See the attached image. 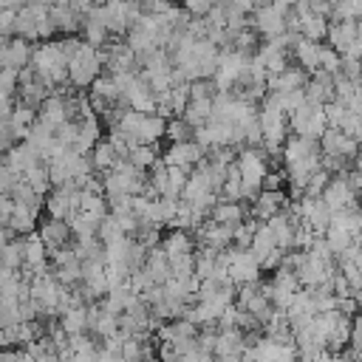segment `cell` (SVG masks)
I'll use <instances>...</instances> for the list:
<instances>
[{
    "mask_svg": "<svg viewBox=\"0 0 362 362\" xmlns=\"http://www.w3.org/2000/svg\"><path fill=\"white\" fill-rule=\"evenodd\" d=\"M235 164H238V173H240V184H243V198L255 201L263 189V178L269 173V156L263 147H243L238 156H235Z\"/></svg>",
    "mask_w": 362,
    "mask_h": 362,
    "instance_id": "cell-1",
    "label": "cell"
},
{
    "mask_svg": "<svg viewBox=\"0 0 362 362\" xmlns=\"http://www.w3.org/2000/svg\"><path fill=\"white\" fill-rule=\"evenodd\" d=\"M257 124H260V136H263V150L266 156H277L283 153V144L288 139V116L280 113L277 107L260 102L257 107Z\"/></svg>",
    "mask_w": 362,
    "mask_h": 362,
    "instance_id": "cell-2",
    "label": "cell"
},
{
    "mask_svg": "<svg viewBox=\"0 0 362 362\" xmlns=\"http://www.w3.org/2000/svg\"><path fill=\"white\" fill-rule=\"evenodd\" d=\"M102 74V57L99 48H90L88 42H79L76 54L68 59V85L82 90L90 88L96 82V76Z\"/></svg>",
    "mask_w": 362,
    "mask_h": 362,
    "instance_id": "cell-3",
    "label": "cell"
},
{
    "mask_svg": "<svg viewBox=\"0 0 362 362\" xmlns=\"http://www.w3.org/2000/svg\"><path fill=\"white\" fill-rule=\"evenodd\" d=\"M291 11V3H255L252 11V28L257 37H263V42L277 40L280 34H286V14Z\"/></svg>",
    "mask_w": 362,
    "mask_h": 362,
    "instance_id": "cell-4",
    "label": "cell"
},
{
    "mask_svg": "<svg viewBox=\"0 0 362 362\" xmlns=\"http://www.w3.org/2000/svg\"><path fill=\"white\" fill-rule=\"evenodd\" d=\"M325 105H314V102H305L300 105L291 116H288V133L291 136H300V139H311V141H320V136L325 133Z\"/></svg>",
    "mask_w": 362,
    "mask_h": 362,
    "instance_id": "cell-5",
    "label": "cell"
},
{
    "mask_svg": "<svg viewBox=\"0 0 362 362\" xmlns=\"http://www.w3.org/2000/svg\"><path fill=\"white\" fill-rule=\"evenodd\" d=\"M226 257V272H229V280L235 283V288L240 286H255L260 283V263L255 260V255L249 249H226L223 252Z\"/></svg>",
    "mask_w": 362,
    "mask_h": 362,
    "instance_id": "cell-6",
    "label": "cell"
},
{
    "mask_svg": "<svg viewBox=\"0 0 362 362\" xmlns=\"http://www.w3.org/2000/svg\"><path fill=\"white\" fill-rule=\"evenodd\" d=\"M79 195H82V189L76 184H65V187L51 189L42 198L45 215L48 218H57V221H71V215L79 209Z\"/></svg>",
    "mask_w": 362,
    "mask_h": 362,
    "instance_id": "cell-7",
    "label": "cell"
},
{
    "mask_svg": "<svg viewBox=\"0 0 362 362\" xmlns=\"http://www.w3.org/2000/svg\"><path fill=\"white\" fill-rule=\"evenodd\" d=\"M51 11V3H23L17 8V20H14V37L25 40V42H37V25L40 20H45Z\"/></svg>",
    "mask_w": 362,
    "mask_h": 362,
    "instance_id": "cell-8",
    "label": "cell"
},
{
    "mask_svg": "<svg viewBox=\"0 0 362 362\" xmlns=\"http://www.w3.org/2000/svg\"><path fill=\"white\" fill-rule=\"evenodd\" d=\"M204 158H206V150L198 147L192 139H189V141H178V144H170V147L164 150V156H161V161H164L167 167H181V170H189V173H192Z\"/></svg>",
    "mask_w": 362,
    "mask_h": 362,
    "instance_id": "cell-9",
    "label": "cell"
},
{
    "mask_svg": "<svg viewBox=\"0 0 362 362\" xmlns=\"http://www.w3.org/2000/svg\"><path fill=\"white\" fill-rule=\"evenodd\" d=\"M345 175H348V173H342V175H331L328 187H325L322 195H320L322 204L331 209V215H334V212H342V209H354V206H359V204H356V192L348 187Z\"/></svg>",
    "mask_w": 362,
    "mask_h": 362,
    "instance_id": "cell-10",
    "label": "cell"
},
{
    "mask_svg": "<svg viewBox=\"0 0 362 362\" xmlns=\"http://www.w3.org/2000/svg\"><path fill=\"white\" fill-rule=\"evenodd\" d=\"M31 51H34L31 42H25L20 37H8L0 45V68L3 71H14V74L25 71L31 65Z\"/></svg>",
    "mask_w": 362,
    "mask_h": 362,
    "instance_id": "cell-11",
    "label": "cell"
},
{
    "mask_svg": "<svg viewBox=\"0 0 362 362\" xmlns=\"http://www.w3.org/2000/svg\"><path fill=\"white\" fill-rule=\"evenodd\" d=\"M266 226H269V232H272L277 249H283V252H291V249H294V232H297V226H300V218H297L288 206H286L283 212H277L274 218H269Z\"/></svg>",
    "mask_w": 362,
    "mask_h": 362,
    "instance_id": "cell-12",
    "label": "cell"
},
{
    "mask_svg": "<svg viewBox=\"0 0 362 362\" xmlns=\"http://www.w3.org/2000/svg\"><path fill=\"white\" fill-rule=\"evenodd\" d=\"M232 226H221V223H204L192 232L195 238V246H204V249H212V252H226L232 249Z\"/></svg>",
    "mask_w": 362,
    "mask_h": 362,
    "instance_id": "cell-13",
    "label": "cell"
},
{
    "mask_svg": "<svg viewBox=\"0 0 362 362\" xmlns=\"http://www.w3.org/2000/svg\"><path fill=\"white\" fill-rule=\"evenodd\" d=\"M317 144H320L322 156H337V158H345V161H351L359 150V144L354 139H348L342 130H331V127H325V133L320 136Z\"/></svg>",
    "mask_w": 362,
    "mask_h": 362,
    "instance_id": "cell-14",
    "label": "cell"
},
{
    "mask_svg": "<svg viewBox=\"0 0 362 362\" xmlns=\"http://www.w3.org/2000/svg\"><path fill=\"white\" fill-rule=\"evenodd\" d=\"M37 235L45 243V249H62V246H71L74 243V235H71L68 221H57V218H48V215L37 223Z\"/></svg>",
    "mask_w": 362,
    "mask_h": 362,
    "instance_id": "cell-15",
    "label": "cell"
},
{
    "mask_svg": "<svg viewBox=\"0 0 362 362\" xmlns=\"http://www.w3.org/2000/svg\"><path fill=\"white\" fill-rule=\"evenodd\" d=\"M40 209H42V204H14L11 218H8V223H6V226H8L17 238H25V235L37 232Z\"/></svg>",
    "mask_w": 362,
    "mask_h": 362,
    "instance_id": "cell-16",
    "label": "cell"
},
{
    "mask_svg": "<svg viewBox=\"0 0 362 362\" xmlns=\"http://www.w3.org/2000/svg\"><path fill=\"white\" fill-rule=\"evenodd\" d=\"M305 85H308V74L303 68L288 65L286 71L266 79V93H294V90H303Z\"/></svg>",
    "mask_w": 362,
    "mask_h": 362,
    "instance_id": "cell-17",
    "label": "cell"
},
{
    "mask_svg": "<svg viewBox=\"0 0 362 362\" xmlns=\"http://www.w3.org/2000/svg\"><path fill=\"white\" fill-rule=\"evenodd\" d=\"M255 59L263 65L266 76H274V74H280V71H286V68H288V51H286L283 45H277L274 40L260 42V45H257V51H255Z\"/></svg>",
    "mask_w": 362,
    "mask_h": 362,
    "instance_id": "cell-18",
    "label": "cell"
},
{
    "mask_svg": "<svg viewBox=\"0 0 362 362\" xmlns=\"http://www.w3.org/2000/svg\"><path fill=\"white\" fill-rule=\"evenodd\" d=\"M286 206H288V195L286 192H266V189H260V195L252 201V221L266 223L269 218H274Z\"/></svg>",
    "mask_w": 362,
    "mask_h": 362,
    "instance_id": "cell-19",
    "label": "cell"
},
{
    "mask_svg": "<svg viewBox=\"0 0 362 362\" xmlns=\"http://www.w3.org/2000/svg\"><path fill=\"white\" fill-rule=\"evenodd\" d=\"M48 17H51L54 28L62 31V34H68V37H76V31H82V23H85V17L76 14L74 3H51Z\"/></svg>",
    "mask_w": 362,
    "mask_h": 362,
    "instance_id": "cell-20",
    "label": "cell"
},
{
    "mask_svg": "<svg viewBox=\"0 0 362 362\" xmlns=\"http://www.w3.org/2000/svg\"><path fill=\"white\" fill-rule=\"evenodd\" d=\"M37 122H42V124L51 127V130H57L59 124H65V122H68V102H65V93H51V96L40 105Z\"/></svg>",
    "mask_w": 362,
    "mask_h": 362,
    "instance_id": "cell-21",
    "label": "cell"
},
{
    "mask_svg": "<svg viewBox=\"0 0 362 362\" xmlns=\"http://www.w3.org/2000/svg\"><path fill=\"white\" fill-rule=\"evenodd\" d=\"M303 90H305V102L328 105V102H334V76L325 71H314Z\"/></svg>",
    "mask_w": 362,
    "mask_h": 362,
    "instance_id": "cell-22",
    "label": "cell"
},
{
    "mask_svg": "<svg viewBox=\"0 0 362 362\" xmlns=\"http://www.w3.org/2000/svg\"><path fill=\"white\" fill-rule=\"evenodd\" d=\"M3 164H6L11 173L23 175L28 167H34V164H42V161H40V153H37L31 144L20 141V144H14L8 153H3Z\"/></svg>",
    "mask_w": 362,
    "mask_h": 362,
    "instance_id": "cell-23",
    "label": "cell"
},
{
    "mask_svg": "<svg viewBox=\"0 0 362 362\" xmlns=\"http://www.w3.org/2000/svg\"><path fill=\"white\" fill-rule=\"evenodd\" d=\"M328 45L342 57L354 42H356V23L342 20V23H328Z\"/></svg>",
    "mask_w": 362,
    "mask_h": 362,
    "instance_id": "cell-24",
    "label": "cell"
},
{
    "mask_svg": "<svg viewBox=\"0 0 362 362\" xmlns=\"http://www.w3.org/2000/svg\"><path fill=\"white\" fill-rule=\"evenodd\" d=\"M206 221L235 229L238 223L246 221V209H243V204H232V201H221V198H218V204L209 209V218H206Z\"/></svg>",
    "mask_w": 362,
    "mask_h": 362,
    "instance_id": "cell-25",
    "label": "cell"
},
{
    "mask_svg": "<svg viewBox=\"0 0 362 362\" xmlns=\"http://www.w3.org/2000/svg\"><path fill=\"white\" fill-rule=\"evenodd\" d=\"M161 252L167 255V260L173 257H181V255H192L195 252V238L189 232H178V229H170L164 238H161Z\"/></svg>",
    "mask_w": 362,
    "mask_h": 362,
    "instance_id": "cell-26",
    "label": "cell"
},
{
    "mask_svg": "<svg viewBox=\"0 0 362 362\" xmlns=\"http://www.w3.org/2000/svg\"><path fill=\"white\" fill-rule=\"evenodd\" d=\"M141 269H144V274L150 277L153 286H164V283L170 280V260H167V255L161 252V246H156V249L147 252V260H144Z\"/></svg>",
    "mask_w": 362,
    "mask_h": 362,
    "instance_id": "cell-27",
    "label": "cell"
},
{
    "mask_svg": "<svg viewBox=\"0 0 362 362\" xmlns=\"http://www.w3.org/2000/svg\"><path fill=\"white\" fill-rule=\"evenodd\" d=\"M320 45H322V42H308V40L300 37V42L291 48L297 68H303L308 76H311L314 71H320Z\"/></svg>",
    "mask_w": 362,
    "mask_h": 362,
    "instance_id": "cell-28",
    "label": "cell"
},
{
    "mask_svg": "<svg viewBox=\"0 0 362 362\" xmlns=\"http://www.w3.org/2000/svg\"><path fill=\"white\" fill-rule=\"evenodd\" d=\"M45 263H48V249H45V243L40 240V235H37V232L25 235V238H23V266L40 269V266H45Z\"/></svg>",
    "mask_w": 362,
    "mask_h": 362,
    "instance_id": "cell-29",
    "label": "cell"
},
{
    "mask_svg": "<svg viewBox=\"0 0 362 362\" xmlns=\"http://www.w3.org/2000/svg\"><path fill=\"white\" fill-rule=\"evenodd\" d=\"M119 161H122V158L113 153V147L107 144V139H99V141H96V147L90 150V167H93V173H96V175L110 173Z\"/></svg>",
    "mask_w": 362,
    "mask_h": 362,
    "instance_id": "cell-30",
    "label": "cell"
},
{
    "mask_svg": "<svg viewBox=\"0 0 362 362\" xmlns=\"http://www.w3.org/2000/svg\"><path fill=\"white\" fill-rule=\"evenodd\" d=\"M331 226L345 229V232L359 243V240H362V209H359V206H354V209L334 212V215H331Z\"/></svg>",
    "mask_w": 362,
    "mask_h": 362,
    "instance_id": "cell-31",
    "label": "cell"
},
{
    "mask_svg": "<svg viewBox=\"0 0 362 362\" xmlns=\"http://www.w3.org/2000/svg\"><path fill=\"white\" fill-rule=\"evenodd\" d=\"M59 328H62L68 337H76V334H88V305H79V308H68V311L59 317Z\"/></svg>",
    "mask_w": 362,
    "mask_h": 362,
    "instance_id": "cell-32",
    "label": "cell"
},
{
    "mask_svg": "<svg viewBox=\"0 0 362 362\" xmlns=\"http://www.w3.org/2000/svg\"><path fill=\"white\" fill-rule=\"evenodd\" d=\"M274 249H277V243H274V238H272L269 226H266V223H257V229H255V235H252V243H249V252H252V255H255V260L260 263V260H263V257H269Z\"/></svg>",
    "mask_w": 362,
    "mask_h": 362,
    "instance_id": "cell-33",
    "label": "cell"
},
{
    "mask_svg": "<svg viewBox=\"0 0 362 362\" xmlns=\"http://www.w3.org/2000/svg\"><path fill=\"white\" fill-rule=\"evenodd\" d=\"M300 37L308 40V42H322L328 37V20L325 17H305L300 20Z\"/></svg>",
    "mask_w": 362,
    "mask_h": 362,
    "instance_id": "cell-34",
    "label": "cell"
},
{
    "mask_svg": "<svg viewBox=\"0 0 362 362\" xmlns=\"http://www.w3.org/2000/svg\"><path fill=\"white\" fill-rule=\"evenodd\" d=\"M23 178L28 181V187H31L40 198H45V195L51 192V178H48V167H45V164H34V167H28V170L23 173Z\"/></svg>",
    "mask_w": 362,
    "mask_h": 362,
    "instance_id": "cell-35",
    "label": "cell"
},
{
    "mask_svg": "<svg viewBox=\"0 0 362 362\" xmlns=\"http://www.w3.org/2000/svg\"><path fill=\"white\" fill-rule=\"evenodd\" d=\"M322 240H325V246L331 249V255H334V260H337V255H342L351 243H356L345 229H339V226H328L325 232H322Z\"/></svg>",
    "mask_w": 362,
    "mask_h": 362,
    "instance_id": "cell-36",
    "label": "cell"
},
{
    "mask_svg": "<svg viewBox=\"0 0 362 362\" xmlns=\"http://www.w3.org/2000/svg\"><path fill=\"white\" fill-rule=\"evenodd\" d=\"M0 266H6L11 272L23 269V238H14L11 243L0 246Z\"/></svg>",
    "mask_w": 362,
    "mask_h": 362,
    "instance_id": "cell-37",
    "label": "cell"
},
{
    "mask_svg": "<svg viewBox=\"0 0 362 362\" xmlns=\"http://www.w3.org/2000/svg\"><path fill=\"white\" fill-rule=\"evenodd\" d=\"M342 20H362V0H342V3H334V11H331V20L328 23H342Z\"/></svg>",
    "mask_w": 362,
    "mask_h": 362,
    "instance_id": "cell-38",
    "label": "cell"
},
{
    "mask_svg": "<svg viewBox=\"0 0 362 362\" xmlns=\"http://www.w3.org/2000/svg\"><path fill=\"white\" fill-rule=\"evenodd\" d=\"M124 161H130L136 170L147 173V170L158 161V150H156V147H144V144H139V147H133V150H130V156H127Z\"/></svg>",
    "mask_w": 362,
    "mask_h": 362,
    "instance_id": "cell-39",
    "label": "cell"
},
{
    "mask_svg": "<svg viewBox=\"0 0 362 362\" xmlns=\"http://www.w3.org/2000/svg\"><path fill=\"white\" fill-rule=\"evenodd\" d=\"M96 238H99V243H102V246H107V243H116V240H122V238H127V235H124V232H122V226L113 221V215H107V218L99 223Z\"/></svg>",
    "mask_w": 362,
    "mask_h": 362,
    "instance_id": "cell-40",
    "label": "cell"
},
{
    "mask_svg": "<svg viewBox=\"0 0 362 362\" xmlns=\"http://www.w3.org/2000/svg\"><path fill=\"white\" fill-rule=\"evenodd\" d=\"M130 274H133V272H130L124 263H105V277H107V288H110V291L127 286Z\"/></svg>",
    "mask_w": 362,
    "mask_h": 362,
    "instance_id": "cell-41",
    "label": "cell"
},
{
    "mask_svg": "<svg viewBox=\"0 0 362 362\" xmlns=\"http://www.w3.org/2000/svg\"><path fill=\"white\" fill-rule=\"evenodd\" d=\"M8 198H11L14 204H42V198L28 187V181H25V178H20V181L8 189Z\"/></svg>",
    "mask_w": 362,
    "mask_h": 362,
    "instance_id": "cell-42",
    "label": "cell"
},
{
    "mask_svg": "<svg viewBox=\"0 0 362 362\" xmlns=\"http://www.w3.org/2000/svg\"><path fill=\"white\" fill-rule=\"evenodd\" d=\"M255 229H257V221H249V218H246L243 223H238L235 232H232V246H235V249H249Z\"/></svg>",
    "mask_w": 362,
    "mask_h": 362,
    "instance_id": "cell-43",
    "label": "cell"
},
{
    "mask_svg": "<svg viewBox=\"0 0 362 362\" xmlns=\"http://www.w3.org/2000/svg\"><path fill=\"white\" fill-rule=\"evenodd\" d=\"M164 136H167L173 144H178V141H189V139H192V127H189L184 119H170Z\"/></svg>",
    "mask_w": 362,
    "mask_h": 362,
    "instance_id": "cell-44",
    "label": "cell"
},
{
    "mask_svg": "<svg viewBox=\"0 0 362 362\" xmlns=\"http://www.w3.org/2000/svg\"><path fill=\"white\" fill-rule=\"evenodd\" d=\"M195 274V257L192 255H181L170 260V277H192Z\"/></svg>",
    "mask_w": 362,
    "mask_h": 362,
    "instance_id": "cell-45",
    "label": "cell"
},
{
    "mask_svg": "<svg viewBox=\"0 0 362 362\" xmlns=\"http://www.w3.org/2000/svg\"><path fill=\"white\" fill-rule=\"evenodd\" d=\"M339 54L331 48V45H320V71H325V74H339Z\"/></svg>",
    "mask_w": 362,
    "mask_h": 362,
    "instance_id": "cell-46",
    "label": "cell"
},
{
    "mask_svg": "<svg viewBox=\"0 0 362 362\" xmlns=\"http://www.w3.org/2000/svg\"><path fill=\"white\" fill-rule=\"evenodd\" d=\"M339 76L351 79L354 85H362V62L359 59H351V57H342L339 59Z\"/></svg>",
    "mask_w": 362,
    "mask_h": 362,
    "instance_id": "cell-47",
    "label": "cell"
},
{
    "mask_svg": "<svg viewBox=\"0 0 362 362\" xmlns=\"http://www.w3.org/2000/svg\"><path fill=\"white\" fill-rule=\"evenodd\" d=\"M107 144L113 147V153H116L122 161H124V158L130 156V150H133V147H130V141H127L116 127H110V130H107Z\"/></svg>",
    "mask_w": 362,
    "mask_h": 362,
    "instance_id": "cell-48",
    "label": "cell"
},
{
    "mask_svg": "<svg viewBox=\"0 0 362 362\" xmlns=\"http://www.w3.org/2000/svg\"><path fill=\"white\" fill-rule=\"evenodd\" d=\"M345 116H348V107H342V105H337V102H328V105H325V124H328L331 130H339V124L345 122Z\"/></svg>",
    "mask_w": 362,
    "mask_h": 362,
    "instance_id": "cell-49",
    "label": "cell"
},
{
    "mask_svg": "<svg viewBox=\"0 0 362 362\" xmlns=\"http://www.w3.org/2000/svg\"><path fill=\"white\" fill-rule=\"evenodd\" d=\"M20 8V6H17ZM17 8H6L0 11V37H14V20H17Z\"/></svg>",
    "mask_w": 362,
    "mask_h": 362,
    "instance_id": "cell-50",
    "label": "cell"
},
{
    "mask_svg": "<svg viewBox=\"0 0 362 362\" xmlns=\"http://www.w3.org/2000/svg\"><path fill=\"white\" fill-rule=\"evenodd\" d=\"M127 286H130V291H133V294H141V291H147L153 283H150V277L144 274V269H139V272H133V274H130Z\"/></svg>",
    "mask_w": 362,
    "mask_h": 362,
    "instance_id": "cell-51",
    "label": "cell"
},
{
    "mask_svg": "<svg viewBox=\"0 0 362 362\" xmlns=\"http://www.w3.org/2000/svg\"><path fill=\"white\" fill-rule=\"evenodd\" d=\"M11 209H14V201H11L8 195H0V226H6V223H8Z\"/></svg>",
    "mask_w": 362,
    "mask_h": 362,
    "instance_id": "cell-52",
    "label": "cell"
},
{
    "mask_svg": "<svg viewBox=\"0 0 362 362\" xmlns=\"http://www.w3.org/2000/svg\"><path fill=\"white\" fill-rule=\"evenodd\" d=\"M14 274H17V272H11V269H6V266H0V288H3L6 283H11V280H14Z\"/></svg>",
    "mask_w": 362,
    "mask_h": 362,
    "instance_id": "cell-53",
    "label": "cell"
},
{
    "mask_svg": "<svg viewBox=\"0 0 362 362\" xmlns=\"http://www.w3.org/2000/svg\"><path fill=\"white\" fill-rule=\"evenodd\" d=\"M8 348V339H6V331L0 328V351H6Z\"/></svg>",
    "mask_w": 362,
    "mask_h": 362,
    "instance_id": "cell-54",
    "label": "cell"
},
{
    "mask_svg": "<svg viewBox=\"0 0 362 362\" xmlns=\"http://www.w3.org/2000/svg\"><path fill=\"white\" fill-rule=\"evenodd\" d=\"M356 40L362 42V20H356Z\"/></svg>",
    "mask_w": 362,
    "mask_h": 362,
    "instance_id": "cell-55",
    "label": "cell"
},
{
    "mask_svg": "<svg viewBox=\"0 0 362 362\" xmlns=\"http://www.w3.org/2000/svg\"><path fill=\"white\" fill-rule=\"evenodd\" d=\"M141 362H158V359H156V356H150V359H141Z\"/></svg>",
    "mask_w": 362,
    "mask_h": 362,
    "instance_id": "cell-56",
    "label": "cell"
},
{
    "mask_svg": "<svg viewBox=\"0 0 362 362\" xmlns=\"http://www.w3.org/2000/svg\"><path fill=\"white\" fill-rule=\"evenodd\" d=\"M359 62H362V57H359Z\"/></svg>",
    "mask_w": 362,
    "mask_h": 362,
    "instance_id": "cell-57",
    "label": "cell"
},
{
    "mask_svg": "<svg viewBox=\"0 0 362 362\" xmlns=\"http://www.w3.org/2000/svg\"><path fill=\"white\" fill-rule=\"evenodd\" d=\"M0 158H3V153H0Z\"/></svg>",
    "mask_w": 362,
    "mask_h": 362,
    "instance_id": "cell-58",
    "label": "cell"
}]
</instances>
